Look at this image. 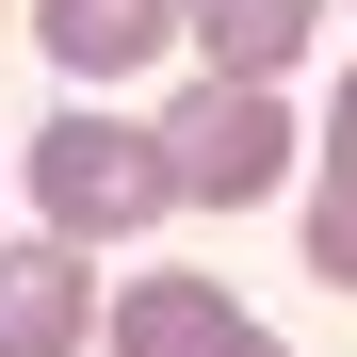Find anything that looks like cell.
Listing matches in <instances>:
<instances>
[{
    "label": "cell",
    "instance_id": "7a4b0ae2",
    "mask_svg": "<svg viewBox=\"0 0 357 357\" xmlns=\"http://www.w3.org/2000/svg\"><path fill=\"white\" fill-rule=\"evenodd\" d=\"M162 146H178V211H260L276 178H292V146H309V130L276 114V82H227V66H211L195 98L162 114Z\"/></svg>",
    "mask_w": 357,
    "mask_h": 357
},
{
    "label": "cell",
    "instance_id": "8992f818",
    "mask_svg": "<svg viewBox=\"0 0 357 357\" xmlns=\"http://www.w3.org/2000/svg\"><path fill=\"white\" fill-rule=\"evenodd\" d=\"M178 33H195V66H227V82H276L292 49L325 33V0H178Z\"/></svg>",
    "mask_w": 357,
    "mask_h": 357
},
{
    "label": "cell",
    "instance_id": "5b68a950",
    "mask_svg": "<svg viewBox=\"0 0 357 357\" xmlns=\"http://www.w3.org/2000/svg\"><path fill=\"white\" fill-rule=\"evenodd\" d=\"M162 33H178V0H33V49L66 82H130Z\"/></svg>",
    "mask_w": 357,
    "mask_h": 357
},
{
    "label": "cell",
    "instance_id": "277c9868",
    "mask_svg": "<svg viewBox=\"0 0 357 357\" xmlns=\"http://www.w3.org/2000/svg\"><path fill=\"white\" fill-rule=\"evenodd\" d=\"M82 341H98V260L49 227L0 260V357H82Z\"/></svg>",
    "mask_w": 357,
    "mask_h": 357
},
{
    "label": "cell",
    "instance_id": "52a82bcc",
    "mask_svg": "<svg viewBox=\"0 0 357 357\" xmlns=\"http://www.w3.org/2000/svg\"><path fill=\"white\" fill-rule=\"evenodd\" d=\"M325 178H309V276L325 292H357V82H341V114H325Z\"/></svg>",
    "mask_w": 357,
    "mask_h": 357
},
{
    "label": "cell",
    "instance_id": "6da1fadb",
    "mask_svg": "<svg viewBox=\"0 0 357 357\" xmlns=\"http://www.w3.org/2000/svg\"><path fill=\"white\" fill-rule=\"evenodd\" d=\"M33 211L66 227V244H130V227L178 211V146L82 98V114H49V130H33Z\"/></svg>",
    "mask_w": 357,
    "mask_h": 357
},
{
    "label": "cell",
    "instance_id": "3957f363",
    "mask_svg": "<svg viewBox=\"0 0 357 357\" xmlns=\"http://www.w3.org/2000/svg\"><path fill=\"white\" fill-rule=\"evenodd\" d=\"M114 357H292L260 309H227L211 276H130L114 292Z\"/></svg>",
    "mask_w": 357,
    "mask_h": 357
}]
</instances>
